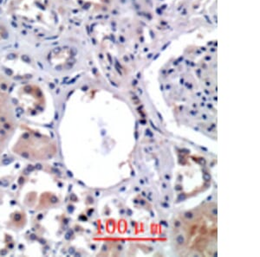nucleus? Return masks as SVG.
Returning a JSON list of instances; mask_svg holds the SVG:
<instances>
[{
    "label": "nucleus",
    "instance_id": "14",
    "mask_svg": "<svg viewBox=\"0 0 260 257\" xmlns=\"http://www.w3.org/2000/svg\"><path fill=\"white\" fill-rule=\"evenodd\" d=\"M135 137H136V140H138V139H139V134H138L137 131H136V133H135Z\"/></svg>",
    "mask_w": 260,
    "mask_h": 257
},
{
    "label": "nucleus",
    "instance_id": "33",
    "mask_svg": "<svg viewBox=\"0 0 260 257\" xmlns=\"http://www.w3.org/2000/svg\"><path fill=\"white\" fill-rule=\"evenodd\" d=\"M131 225H132V226H135V225H136V224H135V223H134V221H133V222H132V224H131Z\"/></svg>",
    "mask_w": 260,
    "mask_h": 257
},
{
    "label": "nucleus",
    "instance_id": "28",
    "mask_svg": "<svg viewBox=\"0 0 260 257\" xmlns=\"http://www.w3.org/2000/svg\"><path fill=\"white\" fill-rule=\"evenodd\" d=\"M142 197H146V196H147V195H146V192H142Z\"/></svg>",
    "mask_w": 260,
    "mask_h": 257
},
{
    "label": "nucleus",
    "instance_id": "9",
    "mask_svg": "<svg viewBox=\"0 0 260 257\" xmlns=\"http://www.w3.org/2000/svg\"><path fill=\"white\" fill-rule=\"evenodd\" d=\"M180 225H181V223L179 221V220H176L175 222V228H180Z\"/></svg>",
    "mask_w": 260,
    "mask_h": 257
},
{
    "label": "nucleus",
    "instance_id": "8",
    "mask_svg": "<svg viewBox=\"0 0 260 257\" xmlns=\"http://www.w3.org/2000/svg\"><path fill=\"white\" fill-rule=\"evenodd\" d=\"M171 175L169 174V173H167V174H165V179L167 181H170L171 180Z\"/></svg>",
    "mask_w": 260,
    "mask_h": 257
},
{
    "label": "nucleus",
    "instance_id": "32",
    "mask_svg": "<svg viewBox=\"0 0 260 257\" xmlns=\"http://www.w3.org/2000/svg\"><path fill=\"white\" fill-rule=\"evenodd\" d=\"M201 106H205V103H204V102H202V103H201Z\"/></svg>",
    "mask_w": 260,
    "mask_h": 257
},
{
    "label": "nucleus",
    "instance_id": "7",
    "mask_svg": "<svg viewBox=\"0 0 260 257\" xmlns=\"http://www.w3.org/2000/svg\"><path fill=\"white\" fill-rule=\"evenodd\" d=\"M149 122H150L151 127H153L154 130L157 131V132H160V133H161V132L160 131V129H159V128H157V127L154 126V123H153V121H149Z\"/></svg>",
    "mask_w": 260,
    "mask_h": 257
},
{
    "label": "nucleus",
    "instance_id": "27",
    "mask_svg": "<svg viewBox=\"0 0 260 257\" xmlns=\"http://www.w3.org/2000/svg\"><path fill=\"white\" fill-rule=\"evenodd\" d=\"M201 149H202V150H203V151H205V152H208V150H207V148H201Z\"/></svg>",
    "mask_w": 260,
    "mask_h": 257
},
{
    "label": "nucleus",
    "instance_id": "31",
    "mask_svg": "<svg viewBox=\"0 0 260 257\" xmlns=\"http://www.w3.org/2000/svg\"><path fill=\"white\" fill-rule=\"evenodd\" d=\"M217 255H218V253H217V252H215V253L213 254V256H217Z\"/></svg>",
    "mask_w": 260,
    "mask_h": 257
},
{
    "label": "nucleus",
    "instance_id": "21",
    "mask_svg": "<svg viewBox=\"0 0 260 257\" xmlns=\"http://www.w3.org/2000/svg\"><path fill=\"white\" fill-rule=\"evenodd\" d=\"M139 204H142V205H145V204H146L145 200H143V199H142V200H140Z\"/></svg>",
    "mask_w": 260,
    "mask_h": 257
},
{
    "label": "nucleus",
    "instance_id": "13",
    "mask_svg": "<svg viewBox=\"0 0 260 257\" xmlns=\"http://www.w3.org/2000/svg\"><path fill=\"white\" fill-rule=\"evenodd\" d=\"M160 225H164V226H166V227H169V225H168V223H167V221H164V220H162V221H160Z\"/></svg>",
    "mask_w": 260,
    "mask_h": 257
},
{
    "label": "nucleus",
    "instance_id": "23",
    "mask_svg": "<svg viewBox=\"0 0 260 257\" xmlns=\"http://www.w3.org/2000/svg\"><path fill=\"white\" fill-rule=\"evenodd\" d=\"M161 187H162L163 189H167V185L165 183H161Z\"/></svg>",
    "mask_w": 260,
    "mask_h": 257
},
{
    "label": "nucleus",
    "instance_id": "4",
    "mask_svg": "<svg viewBox=\"0 0 260 257\" xmlns=\"http://www.w3.org/2000/svg\"><path fill=\"white\" fill-rule=\"evenodd\" d=\"M186 198V196L185 193H181V194H180L179 195V197H178L177 201L180 202V201H183V200H185Z\"/></svg>",
    "mask_w": 260,
    "mask_h": 257
},
{
    "label": "nucleus",
    "instance_id": "15",
    "mask_svg": "<svg viewBox=\"0 0 260 257\" xmlns=\"http://www.w3.org/2000/svg\"><path fill=\"white\" fill-rule=\"evenodd\" d=\"M139 123L140 124L142 125H146V123H147V122H146L145 120H140Z\"/></svg>",
    "mask_w": 260,
    "mask_h": 257
},
{
    "label": "nucleus",
    "instance_id": "22",
    "mask_svg": "<svg viewBox=\"0 0 260 257\" xmlns=\"http://www.w3.org/2000/svg\"><path fill=\"white\" fill-rule=\"evenodd\" d=\"M201 117H202V119H203V120H205V121H206V120H207V118H208V116H207V115H202V116H201Z\"/></svg>",
    "mask_w": 260,
    "mask_h": 257
},
{
    "label": "nucleus",
    "instance_id": "24",
    "mask_svg": "<svg viewBox=\"0 0 260 257\" xmlns=\"http://www.w3.org/2000/svg\"><path fill=\"white\" fill-rule=\"evenodd\" d=\"M207 107H208V108H211V109H212V108H213V105H212V104H207Z\"/></svg>",
    "mask_w": 260,
    "mask_h": 257
},
{
    "label": "nucleus",
    "instance_id": "10",
    "mask_svg": "<svg viewBox=\"0 0 260 257\" xmlns=\"http://www.w3.org/2000/svg\"><path fill=\"white\" fill-rule=\"evenodd\" d=\"M190 115L192 116H196L198 115V111H195V110H192L190 111Z\"/></svg>",
    "mask_w": 260,
    "mask_h": 257
},
{
    "label": "nucleus",
    "instance_id": "3",
    "mask_svg": "<svg viewBox=\"0 0 260 257\" xmlns=\"http://www.w3.org/2000/svg\"><path fill=\"white\" fill-rule=\"evenodd\" d=\"M203 178H204L205 181H207V182H209L212 179V177H211V175L209 173H207V172H205L204 174H203Z\"/></svg>",
    "mask_w": 260,
    "mask_h": 257
},
{
    "label": "nucleus",
    "instance_id": "34",
    "mask_svg": "<svg viewBox=\"0 0 260 257\" xmlns=\"http://www.w3.org/2000/svg\"><path fill=\"white\" fill-rule=\"evenodd\" d=\"M202 100H203V101H206V100H207V99H206V98H205V97H202Z\"/></svg>",
    "mask_w": 260,
    "mask_h": 257
},
{
    "label": "nucleus",
    "instance_id": "17",
    "mask_svg": "<svg viewBox=\"0 0 260 257\" xmlns=\"http://www.w3.org/2000/svg\"><path fill=\"white\" fill-rule=\"evenodd\" d=\"M212 199H213V195L209 196V197H207V202L212 201Z\"/></svg>",
    "mask_w": 260,
    "mask_h": 257
},
{
    "label": "nucleus",
    "instance_id": "25",
    "mask_svg": "<svg viewBox=\"0 0 260 257\" xmlns=\"http://www.w3.org/2000/svg\"><path fill=\"white\" fill-rule=\"evenodd\" d=\"M140 183H141V185H142V186H143V185H144V183H145V182H144V181H143V179H140Z\"/></svg>",
    "mask_w": 260,
    "mask_h": 257
},
{
    "label": "nucleus",
    "instance_id": "26",
    "mask_svg": "<svg viewBox=\"0 0 260 257\" xmlns=\"http://www.w3.org/2000/svg\"><path fill=\"white\" fill-rule=\"evenodd\" d=\"M144 151H145V153H147V154H150V152L148 151V149L147 148H144Z\"/></svg>",
    "mask_w": 260,
    "mask_h": 257
},
{
    "label": "nucleus",
    "instance_id": "1",
    "mask_svg": "<svg viewBox=\"0 0 260 257\" xmlns=\"http://www.w3.org/2000/svg\"><path fill=\"white\" fill-rule=\"evenodd\" d=\"M175 242L177 243L178 245L182 246L184 245V243L186 242V238L184 237L183 235H178L176 238H175Z\"/></svg>",
    "mask_w": 260,
    "mask_h": 257
},
{
    "label": "nucleus",
    "instance_id": "2",
    "mask_svg": "<svg viewBox=\"0 0 260 257\" xmlns=\"http://www.w3.org/2000/svg\"><path fill=\"white\" fill-rule=\"evenodd\" d=\"M184 217L187 219V220H191V219L194 217V213L192 212V211H186V212L184 213Z\"/></svg>",
    "mask_w": 260,
    "mask_h": 257
},
{
    "label": "nucleus",
    "instance_id": "18",
    "mask_svg": "<svg viewBox=\"0 0 260 257\" xmlns=\"http://www.w3.org/2000/svg\"><path fill=\"white\" fill-rule=\"evenodd\" d=\"M165 202H170V198H169V196L166 195L165 196Z\"/></svg>",
    "mask_w": 260,
    "mask_h": 257
},
{
    "label": "nucleus",
    "instance_id": "11",
    "mask_svg": "<svg viewBox=\"0 0 260 257\" xmlns=\"http://www.w3.org/2000/svg\"><path fill=\"white\" fill-rule=\"evenodd\" d=\"M127 216H132L133 215V211L130 210V209H127Z\"/></svg>",
    "mask_w": 260,
    "mask_h": 257
},
{
    "label": "nucleus",
    "instance_id": "30",
    "mask_svg": "<svg viewBox=\"0 0 260 257\" xmlns=\"http://www.w3.org/2000/svg\"><path fill=\"white\" fill-rule=\"evenodd\" d=\"M134 203H135V204H138V200H137V199H135Z\"/></svg>",
    "mask_w": 260,
    "mask_h": 257
},
{
    "label": "nucleus",
    "instance_id": "6",
    "mask_svg": "<svg viewBox=\"0 0 260 257\" xmlns=\"http://www.w3.org/2000/svg\"><path fill=\"white\" fill-rule=\"evenodd\" d=\"M146 135L147 136L149 137V138H152L153 137V133L151 132L150 129H146Z\"/></svg>",
    "mask_w": 260,
    "mask_h": 257
},
{
    "label": "nucleus",
    "instance_id": "20",
    "mask_svg": "<svg viewBox=\"0 0 260 257\" xmlns=\"http://www.w3.org/2000/svg\"><path fill=\"white\" fill-rule=\"evenodd\" d=\"M217 208H214L213 210V216H217Z\"/></svg>",
    "mask_w": 260,
    "mask_h": 257
},
{
    "label": "nucleus",
    "instance_id": "12",
    "mask_svg": "<svg viewBox=\"0 0 260 257\" xmlns=\"http://www.w3.org/2000/svg\"><path fill=\"white\" fill-rule=\"evenodd\" d=\"M175 191H177V192H180V191H181L182 190V187L181 186H176V187H175Z\"/></svg>",
    "mask_w": 260,
    "mask_h": 257
},
{
    "label": "nucleus",
    "instance_id": "29",
    "mask_svg": "<svg viewBox=\"0 0 260 257\" xmlns=\"http://www.w3.org/2000/svg\"><path fill=\"white\" fill-rule=\"evenodd\" d=\"M118 250H122V247L121 246H119Z\"/></svg>",
    "mask_w": 260,
    "mask_h": 257
},
{
    "label": "nucleus",
    "instance_id": "5",
    "mask_svg": "<svg viewBox=\"0 0 260 257\" xmlns=\"http://www.w3.org/2000/svg\"><path fill=\"white\" fill-rule=\"evenodd\" d=\"M160 205H161L164 209H169V208H170V205H169L168 202H161Z\"/></svg>",
    "mask_w": 260,
    "mask_h": 257
},
{
    "label": "nucleus",
    "instance_id": "19",
    "mask_svg": "<svg viewBox=\"0 0 260 257\" xmlns=\"http://www.w3.org/2000/svg\"><path fill=\"white\" fill-rule=\"evenodd\" d=\"M134 191H135V192H141V188L138 187H136L134 188Z\"/></svg>",
    "mask_w": 260,
    "mask_h": 257
},
{
    "label": "nucleus",
    "instance_id": "16",
    "mask_svg": "<svg viewBox=\"0 0 260 257\" xmlns=\"http://www.w3.org/2000/svg\"><path fill=\"white\" fill-rule=\"evenodd\" d=\"M157 116H158V117H159V119H160V121H163L162 116H160V114L159 112H156Z\"/></svg>",
    "mask_w": 260,
    "mask_h": 257
}]
</instances>
